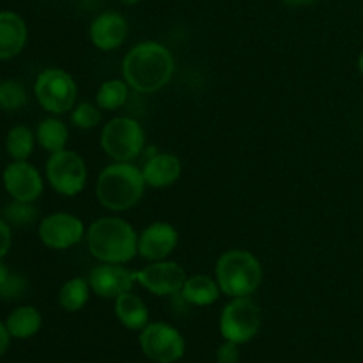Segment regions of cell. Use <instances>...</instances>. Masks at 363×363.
<instances>
[{
  "label": "cell",
  "mask_w": 363,
  "mask_h": 363,
  "mask_svg": "<svg viewBox=\"0 0 363 363\" xmlns=\"http://www.w3.org/2000/svg\"><path fill=\"white\" fill-rule=\"evenodd\" d=\"M176 60L162 43L144 41L135 45L123 59V78L133 91L155 94L170 84Z\"/></svg>",
  "instance_id": "obj_1"
},
{
  "label": "cell",
  "mask_w": 363,
  "mask_h": 363,
  "mask_svg": "<svg viewBox=\"0 0 363 363\" xmlns=\"http://www.w3.org/2000/svg\"><path fill=\"white\" fill-rule=\"evenodd\" d=\"M87 248L99 262L128 264L138 255V234L130 222L119 216L94 220L85 233Z\"/></svg>",
  "instance_id": "obj_2"
},
{
  "label": "cell",
  "mask_w": 363,
  "mask_h": 363,
  "mask_svg": "<svg viewBox=\"0 0 363 363\" xmlns=\"http://www.w3.org/2000/svg\"><path fill=\"white\" fill-rule=\"evenodd\" d=\"M147 188L144 174L133 162H113L99 172L96 199L105 209L123 213L135 208Z\"/></svg>",
  "instance_id": "obj_3"
},
{
  "label": "cell",
  "mask_w": 363,
  "mask_h": 363,
  "mask_svg": "<svg viewBox=\"0 0 363 363\" xmlns=\"http://www.w3.org/2000/svg\"><path fill=\"white\" fill-rule=\"evenodd\" d=\"M262 266L252 252L234 248L223 252L215 266V279L229 298L252 296L262 284Z\"/></svg>",
  "instance_id": "obj_4"
},
{
  "label": "cell",
  "mask_w": 363,
  "mask_h": 363,
  "mask_svg": "<svg viewBox=\"0 0 363 363\" xmlns=\"http://www.w3.org/2000/svg\"><path fill=\"white\" fill-rule=\"evenodd\" d=\"M101 149L112 162H135L145 149V131L131 117H113L101 130Z\"/></svg>",
  "instance_id": "obj_5"
},
{
  "label": "cell",
  "mask_w": 363,
  "mask_h": 363,
  "mask_svg": "<svg viewBox=\"0 0 363 363\" xmlns=\"http://www.w3.org/2000/svg\"><path fill=\"white\" fill-rule=\"evenodd\" d=\"M34 96L43 110L60 116L74 108L78 87L74 78L60 67L41 71L34 82Z\"/></svg>",
  "instance_id": "obj_6"
},
{
  "label": "cell",
  "mask_w": 363,
  "mask_h": 363,
  "mask_svg": "<svg viewBox=\"0 0 363 363\" xmlns=\"http://www.w3.org/2000/svg\"><path fill=\"white\" fill-rule=\"evenodd\" d=\"M262 325V312L250 296L230 298L222 308L218 328L223 340L247 344L259 333Z\"/></svg>",
  "instance_id": "obj_7"
},
{
  "label": "cell",
  "mask_w": 363,
  "mask_h": 363,
  "mask_svg": "<svg viewBox=\"0 0 363 363\" xmlns=\"http://www.w3.org/2000/svg\"><path fill=\"white\" fill-rule=\"evenodd\" d=\"M45 174L50 186L64 197H74L87 184V165L84 158L67 147L48 156Z\"/></svg>",
  "instance_id": "obj_8"
},
{
  "label": "cell",
  "mask_w": 363,
  "mask_h": 363,
  "mask_svg": "<svg viewBox=\"0 0 363 363\" xmlns=\"http://www.w3.org/2000/svg\"><path fill=\"white\" fill-rule=\"evenodd\" d=\"M140 350L155 363H176L186 353V340L176 326L169 323H149L138 337Z\"/></svg>",
  "instance_id": "obj_9"
},
{
  "label": "cell",
  "mask_w": 363,
  "mask_h": 363,
  "mask_svg": "<svg viewBox=\"0 0 363 363\" xmlns=\"http://www.w3.org/2000/svg\"><path fill=\"white\" fill-rule=\"evenodd\" d=\"M85 227L78 216L71 213H52L39 222V240L52 250H67L77 247L85 238Z\"/></svg>",
  "instance_id": "obj_10"
},
{
  "label": "cell",
  "mask_w": 363,
  "mask_h": 363,
  "mask_svg": "<svg viewBox=\"0 0 363 363\" xmlns=\"http://www.w3.org/2000/svg\"><path fill=\"white\" fill-rule=\"evenodd\" d=\"M188 275L183 266L176 261L149 262L137 269V284L156 296H176L181 293Z\"/></svg>",
  "instance_id": "obj_11"
},
{
  "label": "cell",
  "mask_w": 363,
  "mask_h": 363,
  "mask_svg": "<svg viewBox=\"0 0 363 363\" xmlns=\"http://www.w3.org/2000/svg\"><path fill=\"white\" fill-rule=\"evenodd\" d=\"M4 188L11 199L23 202H35L45 191V181L32 163L11 162L2 172Z\"/></svg>",
  "instance_id": "obj_12"
},
{
  "label": "cell",
  "mask_w": 363,
  "mask_h": 363,
  "mask_svg": "<svg viewBox=\"0 0 363 363\" xmlns=\"http://www.w3.org/2000/svg\"><path fill=\"white\" fill-rule=\"evenodd\" d=\"M92 293L105 300H116L121 294L133 291L137 284V272L126 268V264L101 262L89 275Z\"/></svg>",
  "instance_id": "obj_13"
},
{
  "label": "cell",
  "mask_w": 363,
  "mask_h": 363,
  "mask_svg": "<svg viewBox=\"0 0 363 363\" xmlns=\"http://www.w3.org/2000/svg\"><path fill=\"white\" fill-rule=\"evenodd\" d=\"M179 245V233L169 222H152L138 234V255L147 262L165 261Z\"/></svg>",
  "instance_id": "obj_14"
},
{
  "label": "cell",
  "mask_w": 363,
  "mask_h": 363,
  "mask_svg": "<svg viewBox=\"0 0 363 363\" xmlns=\"http://www.w3.org/2000/svg\"><path fill=\"white\" fill-rule=\"evenodd\" d=\"M128 21L117 11H105L91 21L89 38L91 43L101 52H112L121 48L128 39Z\"/></svg>",
  "instance_id": "obj_15"
},
{
  "label": "cell",
  "mask_w": 363,
  "mask_h": 363,
  "mask_svg": "<svg viewBox=\"0 0 363 363\" xmlns=\"http://www.w3.org/2000/svg\"><path fill=\"white\" fill-rule=\"evenodd\" d=\"M142 174H144L145 184L149 188H169L177 183L183 174V163L172 152H151L142 163Z\"/></svg>",
  "instance_id": "obj_16"
},
{
  "label": "cell",
  "mask_w": 363,
  "mask_h": 363,
  "mask_svg": "<svg viewBox=\"0 0 363 363\" xmlns=\"http://www.w3.org/2000/svg\"><path fill=\"white\" fill-rule=\"evenodd\" d=\"M28 28L23 18L14 11H0V60H9L23 52Z\"/></svg>",
  "instance_id": "obj_17"
},
{
  "label": "cell",
  "mask_w": 363,
  "mask_h": 363,
  "mask_svg": "<svg viewBox=\"0 0 363 363\" xmlns=\"http://www.w3.org/2000/svg\"><path fill=\"white\" fill-rule=\"evenodd\" d=\"M113 311L121 325L131 332H142L149 325V308L145 301L133 291L121 294L113 300Z\"/></svg>",
  "instance_id": "obj_18"
},
{
  "label": "cell",
  "mask_w": 363,
  "mask_h": 363,
  "mask_svg": "<svg viewBox=\"0 0 363 363\" xmlns=\"http://www.w3.org/2000/svg\"><path fill=\"white\" fill-rule=\"evenodd\" d=\"M222 294L216 279L209 275H191L184 282L179 296L183 298L184 303L194 305V307H209L216 303Z\"/></svg>",
  "instance_id": "obj_19"
},
{
  "label": "cell",
  "mask_w": 363,
  "mask_h": 363,
  "mask_svg": "<svg viewBox=\"0 0 363 363\" xmlns=\"http://www.w3.org/2000/svg\"><path fill=\"white\" fill-rule=\"evenodd\" d=\"M6 326L11 337L16 340H27L38 335L43 326V315L32 305H21L14 308L6 319Z\"/></svg>",
  "instance_id": "obj_20"
},
{
  "label": "cell",
  "mask_w": 363,
  "mask_h": 363,
  "mask_svg": "<svg viewBox=\"0 0 363 363\" xmlns=\"http://www.w3.org/2000/svg\"><path fill=\"white\" fill-rule=\"evenodd\" d=\"M35 140H38V144L45 151H48L52 155V152L66 149L67 140H69V130H67L64 121H60L59 117H46V119H43L38 124Z\"/></svg>",
  "instance_id": "obj_21"
},
{
  "label": "cell",
  "mask_w": 363,
  "mask_h": 363,
  "mask_svg": "<svg viewBox=\"0 0 363 363\" xmlns=\"http://www.w3.org/2000/svg\"><path fill=\"white\" fill-rule=\"evenodd\" d=\"M91 284L84 277H73L59 291V305L66 312H80L91 298Z\"/></svg>",
  "instance_id": "obj_22"
},
{
  "label": "cell",
  "mask_w": 363,
  "mask_h": 363,
  "mask_svg": "<svg viewBox=\"0 0 363 363\" xmlns=\"http://www.w3.org/2000/svg\"><path fill=\"white\" fill-rule=\"evenodd\" d=\"M35 133L28 126L18 124L6 135V151L14 162H25L32 156L35 145Z\"/></svg>",
  "instance_id": "obj_23"
},
{
  "label": "cell",
  "mask_w": 363,
  "mask_h": 363,
  "mask_svg": "<svg viewBox=\"0 0 363 363\" xmlns=\"http://www.w3.org/2000/svg\"><path fill=\"white\" fill-rule=\"evenodd\" d=\"M128 96H130V85L126 84V80L113 78V80H106L99 85L98 92H96V105L101 110L112 112V110H119L121 106L126 105Z\"/></svg>",
  "instance_id": "obj_24"
},
{
  "label": "cell",
  "mask_w": 363,
  "mask_h": 363,
  "mask_svg": "<svg viewBox=\"0 0 363 363\" xmlns=\"http://www.w3.org/2000/svg\"><path fill=\"white\" fill-rule=\"evenodd\" d=\"M28 280L21 273L13 272L9 266L0 261V298L2 300H20L25 296Z\"/></svg>",
  "instance_id": "obj_25"
},
{
  "label": "cell",
  "mask_w": 363,
  "mask_h": 363,
  "mask_svg": "<svg viewBox=\"0 0 363 363\" xmlns=\"http://www.w3.org/2000/svg\"><path fill=\"white\" fill-rule=\"evenodd\" d=\"M27 89L18 80L0 82V110L14 112L27 105Z\"/></svg>",
  "instance_id": "obj_26"
},
{
  "label": "cell",
  "mask_w": 363,
  "mask_h": 363,
  "mask_svg": "<svg viewBox=\"0 0 363 363\" xmlns=\"http://www.w3.org/2000/svg\"><path fill=\"white\" fill-rule=\"evenodd\" d=\"M39 211L34 206V202H23V201H11L4 209V220L9 225L16 227H27L38 220Z\"/></svg>",
  "instance_id": "obj_27"
},
{
  "label": "cell",
  "mask_w": 363,
  "mask_h": 363,
  "mask_svg": "<svg viewBox=\"0 0 363 363\" xmlns=\"http://www.w3.org/2000/svg\"><path fill=\"white\" fill-rule=\"evenodd\" d=\"M94 103H80L71 110V124L78 130H92L101 123V112Z\"/></svg>",
  "instance_id": "obj_28"
},
{
  "label": "cell",
  "mask_w": 363,
  "mask_h": 363,
  "mask_svg": "<svg viewBox=\"0 0 363 363\" xmlns=\"http://www.w3.org/2000/svg\"><path fill=\"white\" fill-rule=\"evenodd\" d=\"M240 344L223 340L216 351V363H240Z\"/></svg>",
  "instance_id": "obj_29"
},
{
  "label": "cell",
  "mask_w": 363,
  "mask_h": 363,
  "mask_svg": "<svg viewBox=\"0 0 363 363\" xmlns=\"http://www.w3.org/2000/svg\"><path fill=\"white\" fill-rule=\"evenodd\" d=\"M11 243H13V229L6 220L0 218V261H4V257L7 255Z\"/></svg>",
  "instance_id": "obj_30"
},
{
  "label": "cell",
  "mask_w": 363,
  "mask_h": 363,
  "mask_svg": "<svg viewBox=\"0 0 363 363\" xmlns=\"http://www.w3.org/2000/svg\"><path fill=\"white\" fill-rule=\"evenodd\" d=\"M11 339H13V337H11V333H9V330H7L6 323L0 321V358H2L4 354L7 353V350H9Z\"/></svg>",
  "instance_id": "obj_31"
},
{
  "label": "cell",
  "mask_w": 363,
  "mask_h": 363,
  "mask_svg": "<svg viewBox=\"0 0 363 363\" xmlns=\"http://www.w3.org/2000/svg\"><path fill=\"white\" fill-rule=\"evenodd\" d=\"M318 0H284V4L289 7H307V6H314Z\"/></svg>",
  "instance_id": "obj_32"
},
{
  "label": "cell",
  "mask_w": 363,
  "mask_h": 363,
  "mask_svg": "<svg viewBox=\"0 0 363 363\" xmlns=\"http://www.w3.org/2000/svg\"><path fill=\"white\" fill-rule=\"evenodd\" d=\"M123 6H137V4H140L142 0H119Z\"/></svg>",
  "instance_id": "obj_33"
},
{
  "label": "cell",
  "mask_w": 363,
  "mask_h": 363,
  "mask_svg": "<svg viewBox=\"0 0 363 363\" xmlns=\"http://www.w3.org/2000/svg\"><path fill=\"white\" fill-rule=\"evenodd\" d=\"M358 71H360V74L363 77V52L360 53V57H358Z\"/></svg>",
  "instance_id": "obj_34"
}]
</instances>
